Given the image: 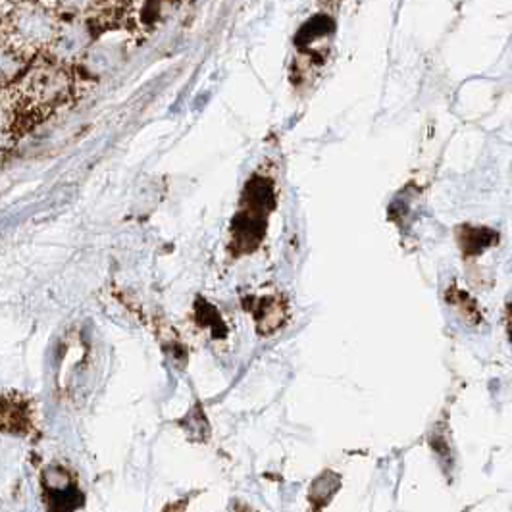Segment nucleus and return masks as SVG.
<instances>
[{
    "label": "nucleus",
    "mask_w": 512,
    "mask_h": 512,
    "mask_svg": "<svg viewBox=\"0 0 512 512\" xmlns=\"http://www.w3.org/2000/svg\"><path fill=\"white\" fill-rule=\"evenodd\" d=\"M31 66V54L18 47L8 35L0 37V91L12 89Z\"/></svg>",
    "instance_id": "20e7f679"
},
{
    "label": "nucleus",
    "mask_w": 512,
    "mask_h": 512,
    "mask_svg": "<svg viewBox=\"0 0 512 512\" xmlns=\"http://www.w3.org/2000/svg\"><path fill=\"white\" fill-rule=\"evenodd\" d=\"M95 39V31L83 16H60L47 56L62 64H76Z\"/></svg>",
    "instance_id": "7ed1b4c3"
},
{
    "label": "nucleus",
    "mask_w": 512,
    "mask_h": 512,
    "mask_svg": "<svg viewBox=\"0 0 512 512\" xmlns=\"http://www.w3.org/2000/svg\"><path fill=\"white\" fill-rule=\"evenodd\" d=\"M272 210V181L251 180L243 195V205L233 222V243L239 251H253L266 231V216Z\"/></svg>",
    "instance_id": "f03ea898"
},
{
    "label": "nucleus",
    "mask_w": 512,
    "mask_h": 512,
    "mask_svg": "<svg viewBox=\"0 0 512 512\" xmlns=\"http://www.w3.org/2000/svg\"><path fill=\"white\" fill-rule=\"evenodd\" d=\"M60 22V14L45 0H18L6 14V35L24 51L45 52Z\"/></svg>",
    "instance_id": "f257e3e1"
},
{
    "label": "nucleus",
    "mask_w": 512,
    "mask_h": 512,
    "mask_svg": "<svg viewBox=\"0 0 512 512\" xmlns=\"http://www.w3.org/2000/svg\"><path fill=\"white\" fill-rule=\"evenodd\" d=\"M60 16H83L103 6L106 0H45Z\"/></svg>",
    "instance_id": "39448f33"
}]
</instances>
